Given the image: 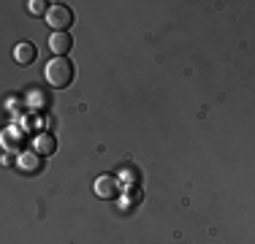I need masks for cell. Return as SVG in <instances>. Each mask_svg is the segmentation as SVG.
<instances>
[{
  "label": "cell",
  "mask_w": 255,
  "mask_h": 244,
  "mask_svg": "<svg viewBox=\"0 0 255 244\" xmlns=\"http://www.w3.org/2000/svg\"><path fill=\"white\" fill-rule=\"evenodd\" d=\"M74 76H76V71H74V63L68 57H54L46 63V82L52 87H57V90L68 87L74 82Z\"/></svg>",
  "instance_id": "1"
},
{
  "label": "cell",
  "mask_w": 255,
  "mask_h": 244,
  "mask_svg": "<svg viewBox=\"0 0 255 244\" xmlns=\"http://www.w3.org/2000/svg\"><path fill=\"white\" fill-rule=\"evenodd\" d=\"M49 27H54V33H68V27L74 24V8L65 3L49 5V14H46Z\"/></svg>",
  "instance_id": "2"
},
{
  "label": "cell",
  "mask_w": 255,
  "mask_h": 244,
  "mask_svg": "<svg viewBox=\"0 0 255 244\" xmlns=\"http://www.w3.org/2000/svg\"><path fill=\"white\" fill-rule=\"evenodd\" d=\"M71 46H74V38H71V33H52L49 49L54 52V57H65V54L71 52Z\"/></svg>",
  "instance_id": "3"
},
{
  "label": "cell",
  "mask_w": 255,
  "mask_h": 244,
  "mask_svg": "<svg viewBox=\"0 0 255 244\" xmlns=\"http://www.w3.org/2000/svg\"><path fill=\"white\" fill-rule=\"evenodd\" d=\"M35 54H38V49H35L33 44H27V41H22V44L14 46V60L19 65H30L35 60Z\"/></svg>",
  "instance_id": "4"
},
{
  "label": "cell",
  "mask_w": 255,
  "mask_h": 244,
  "mask_svg": "<svg viewBox=\"0 0 255 244\" xmlns=\"http://www.w3.org/2000/svg\"><path fill=\"white\" fill-rule=\"evenodd\" d=\"M33 146L38 155H52L54 149H57V141H54L52 133H38V136L33 138Z\"/></svg>",
  "instance_id": "5"
},
{
  "label": "cell",
  "mask_w": 255,
  "mask_h": 244,
  "mask_svg": "<svg viewBox=\"0 0 255 244\" xmlns=\"http://www.w3.org/2000/svg\"><path fill=\"white\" fill-rule=\"evenodd\" d=\"M114 187H117V179H114V176H109V174L98 176V182H95V193L103 195V198L114 195Z\"/></svg>",
  "instance_id": "6"
},
{
  "label": "cell",
  "mask_w": 255,
  "mask_h": 244,
  "mask_svg": "<svg viewBox=\"0 0 255 244\" xmlns=\"http://www.w3.org/2000/svg\"><path fill=\"white\" fill-rule=\"evenodd\" d=\"M138 201H141V190H138V187H130V190L123 193V198H120V209H133V206H138Z\"/></svg>",
  "instance_id": "7"
},
{
  "label": "cell",
  "mask_w": 255,
  "mask_h": 244,
  "mask_svg": "<svg viewBox=\"0 0 255 244\" xmlns=\"http://www.w3.org/2000/svg\"><path fill=\"white\" fill-rule=\"evenodd\" d=\"M27 11H30L33 16H46V14H49V8H46L44 0H30V3H27Z\"/></svg>",
  "instance_id": "8"
}]
</instances>
